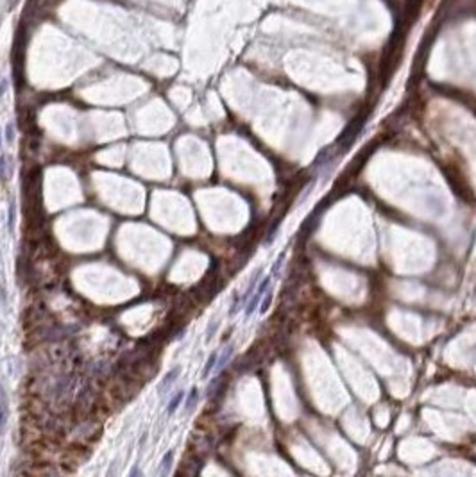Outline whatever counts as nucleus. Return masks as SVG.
I'll use <instances>...</instances> for the list:
<instances>
[{
	"label": "nucleus",
	"instance_id": "nucleus-1",
	"mask_svg": "<svg viewBox=\"0 0 476 477\" xmlns=\"http://www.w3.org/2000/svg\"><path fill=\"white\" fill-rule=\"evenodd\" d=\"M271 279H272V273L271 275H267L265 277L261 283H258V286H256V292L251 295V299H249V302H247V306H246V315L247 317H251V315L254 313V310L258 307V304H260V300H261V297L267 293V290H269V286H271Z\"/></svg>",
	"mask_w": 476,
	"mask_h": 477
},
{
	"label": "nucleus",
	"instance_id": "nucleus-2",
	"mask_svg": "<svg viewBox=\"0 0 476 477\" xmlns=\"http://www.w3.org/2000/svg\"><path fill=\"white\" fill-rule=\"evenodd\" d=\"M13 172H15V161L9 154L0 156V181L8 182L13 177Z\"/></svg>",
	"mask_w": 476,
	"mask_h": 477
},
{
	"label": "nucleus",
	"instance_id": "nucleus-3",
	"mask_svg": "<svg viewBox=\"0 0 476 477\" xmlns=\"http://www.w3.org/2000/svg\"><path fill=\"white\" fill-rule=\"evenodd\" d=\"M9 420V402L8 395H6L4 386L0 384V433H4L6 426H8Z\"/></svg>",
	"mask_w": 476,
	"mask_h": 477
},
{
	"label": "nucleus",
	"instance_id": "nucleus-4",
	"mask_svg": "<svg viewBox=\"0 0 476 477\" xmlns=\"http://www.w3.org/2000/svg\"><path fill=\"white\" fill-rule=\"evenodd\" d=\"M179 374H181V367H174L172 370H170L169 374L163 377V381L160 383V386H157V391H160V395H165L167 391L170 390V386H172V384L177 381Z\"/></svg>",
	"mask_w": 476,
	"mask_h": 477
},
{
	"label": "nucleus",
	"instance_id": "nucleus-5",
	"mask_svg": "<svg viewBox=\"0 0 476 477\" xmlns=\"http://www.w3.org/2000/svg\"><path fill=\"white\" fill-rule=\"evenodd\" d=\"M260 275H261V268H260V270H256V273H254V275H253V279H251L249 286H247V292L244 293V295H242V299H240V306H242L244 302H247V300L251 299V295H253V293H254V290H256L258 283H260Z\"/></svg>",
	"mask_w": 476,
	"mask_h": 477
},
{
	"label": "nucleus",
	"instance_id": "nucleus-6",
	"mask_svg": "<svg viewBox=\"0 0 476 477\" xmlns=\"http://www.w3.org/2000/svg\"><path fill=\"white\" fill-rule=\"evenodd\" d=\"M172 461H174V452H167L165 456H163L162 459V465H160V470H157V473L160 475H169L170 473V468H172Z\"/></svg>",
	"mask_w": 476,
	"mask_h": 477
},
{
	"label": "nucleus",
	"instance_id": "nucleus-7",
	"mask_svg": "<svg viewBox=\"0 0 476 477\" xmlns=\"http://www.w3.org/2000/svg\"><path fill=\"white\" fill-rule=\"evenodd\" d=\"M197 401H199V390L197 388H192L190 394H188V397H187V401H184V413H190L192 409L195 408Z\"/></svg>",
	"mask_w": 476,
	"mask_h": 477
},
{
	"label": "nucleus",
	"instance_id": "nucleus-8",
	"mask_svg": "<svg viewBox=\"0 0 476 477\" xmlns=\"http://www.w3.org/2000/svg\"><path fill=\"white\" fill-rule=\"evenodd\" d=\"M231 354H233V347L229 345V347H227V349L222 352V356L217 357V364H215V368H213V372H220V370H222V368L227 364V361H229Z\"/></svg>",
	"mask_w": 476,
	"mask_h": 477
},
{
	"label": "nucleus",
	"instance_id": "nucleus-9",
	"mask_svg": "<svg viewBox=\"0 0 476 477\" xmlns=\"http://www.w3.org/2000/svg\"><path fill=\"white\" fill-rule=\"evenodd\" d=\"M183 397H184V391L179 390L176 395H174L172 399H170L169 408H167V413H169V415H174V413H176V409L179 408V404H181V401H183Z\"/></svg>",
	"mask_w": 476,
	"mask_h": 477
},
{
	"label": "nucleus",
	"instance_id": "nucleus-10",
	"mask_svg": "<svg viewBox=\"0 0 476 477\" xmlns=\"http://www.w3.org/2000/svg\"><path fill=\"white\" fill-rule=\"evenodd\" d=\"M217 357H219V354H217V352H213L211 356L208 357V363H206L204 370H202V377H204V379L213 372V368H215V364H217Z\"/></svg>",
	"mask_w": 476,
	"mask_h": 477
},
{
	"label": "nucleus",
	"instance_id": "nucleus-11",
	"mask_svg": "<svg viewBox=\"0 0 476 477\" xmlns=\"http://www.w3.org/2000/svg\"><path fill=\"white\" fill-rule=\"evenodd\" d=\"M271 300H272V292H271V290H267V293H265V300L261 302V313H265V311L269 310V306H271Z\"/></svg>",
	"mask_w": 476,
	"mask_h": 477
},
{
	"label": "nucleus",
	"instance_id": "nucleus-12",
	"mask_svg": "<svg viewBox=\"0 0 476 477\" xmlns=\"http://www.w3.org/2000/svg\"><path fill=\"white\" fill-rule=\"evenodd\" d=\"M6 139L9 143H13V139H15V125L13 124H8V127H6Z\"/></svg>",
	"mask_w": 476,
	"mask_h": 477
},
{
	"label": "nucleus",
	"instance_id": "nucleus-13",
	"mask_svg": "<svg viewBox=\"0 0 476 477\" xmlns=\"http://www.w3.org/2000/svg\"><path fill=\"white\" fill-rule=\"evenodd\" d=\"M13 226H15V204L11 202V208H9V229L13 231Z\"/></svg>",
	"mask_w": 476,
	"mask_h": 477
},
{
	"label": "nucleus",
	"instance_id": "nucleus-14",
	"mask_svg": "<svg viewBox=\"0 0 476 477\" xmlns=\"http://www.w3.org/2000/svg\"><path fill=\"white\" fill-rule=\"evenodd\" d=\"M6 90H8V79H6V77H0V97L6 93Z\"/></svg>",
	"mask_w": 476,
	"mask_h": 477
},
{
	"label": "nucleus",
	"instance_id": "nucleus-15",
	"mask_svg": "<svg viewBox=\"0 0 476 477\" xmlns=\"http://www.w3.org/2000/svg\"><path fill=\"white\" fill-rule=\"evenodd\" d=\"M0 145H2V131H0Z\"/></svg>",
	"mask_w": 476,
	"mask_h": 477
}]
</instances>
